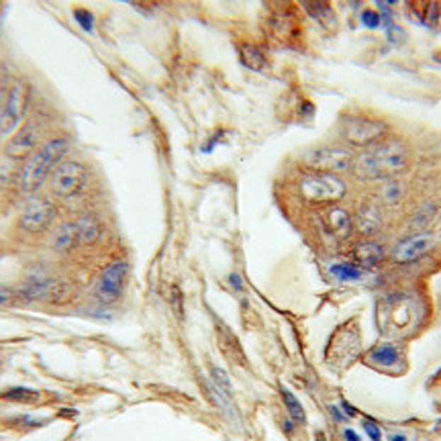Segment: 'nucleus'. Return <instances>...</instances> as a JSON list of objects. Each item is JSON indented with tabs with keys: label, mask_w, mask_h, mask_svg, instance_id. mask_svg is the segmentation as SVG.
I'll use <instances>...</instances> for the list:
<instances>
[{
	"label": "nucleus",
	"mask_w": 441,
	"mask_h": 441,
	"mask_svg": "<svg viewBox=\"0 0 441 441\" xmlns=\"http://www.w3.org/2000/svg\"><path fill=\"white\" fill-rule=\"evenodd\" d=\"M76 225L80 233V249L94 247L105 233V225L94 211H84L80 217H76Z\"/></svg>",
	"instance_id": "obj_13"
},
{
	"label": "nucleus",
	"mask_w": 441,
	"mask_h": 441,
	"mask_svg": "<svg viewBox=\"0 0 441 441\" xmlns=\"http://www.w3.org/2000/svg\"><path fill=\"white\" fill-rule=\"evenodd\" d=\"M47 129H50V117L33 108L31 115L27 117V121L21 125L4 143L6 158L15 159V161H25L37 147H41L52 137Z\"/></svg>",
	"instance_id": "obj_4"
},
{
	"label": "nucleus",
	"mask_w": 441,
	"mask_h": 441,
	"mask_svg": "<svg viewBox=\"0 0 441 441\" xmlns=\"http://www.w3.org/2000/svg\"><path fill=\"white\" fill-rule=\"evenodd\" d=\"M380 195L386 205H396L405 196V184L401 180H386L380 188Z\"/></svg>",
	"instance_id": "obj_19"
},
{
	"label": "nucleus",
	"mask_w": 441,
	"mask_h": 441,
	"mask_svg": "<svg viewBox=\"0 0 441 441\" xmlns=\"http://www.w3.org/2000/svg\"><path fill=\"white\" fill-rule=\"evenodd\" d=\"M433 246V237L427 235V233H419V235H413V237H406L403 239L396 249L392 251V260L399 262V264H408V262H415L419 260L421 256H425Z\"/></svg>",
	"instance_id": "obj_12"
},
{
	"label": "nucleus",
	"mask_w": 441,
	"mask_h": 441,
	"mask_svg": "<svg viewBox=\"0 0 441 441\" xmlns=\"http://www.w3.org/2000/svg\"><path fill=\"white\" fill-rule=\"evenodd\" d=\"M331 274L339 278V280H348V282H352V280H360L362 278V272L352 264H336L331 265Z\"/></svg>",
	"instance_id": "obj_23"
},
{
	"label": "nucleus",
	"mask_w": 441,
	"mask_h": 441,
	"mask_svg": "<svg viewBox=\"0 0 441 441\" xmlns=\"http://www.w3.org/2000/svg\"><path fill=\"white\" fill-rule=\"evenodd\" d=\"M362 25L364 27H368V29H378L380 25H382V17H380V13H374V11H364L362 13Z\"/></svg>",
	"instance_id": "obj_26"
},
{
	"label": "nucleus",
	"mask_w": 441,
	"mask_h": 441,
	"mask_svg": "<svg viewBox=\"0 0 441 441\" xmlns=\"http://www.w3.org/2000/svg\"><path fill=\"white\" fill-rule=\"evenodd\" d=\"M435 212H437V209H435L433 205H427V207H423L421 211L415 214V219H413V227H415L417 231L427 229V227L433 223V219H435Z\"/></svg>",
	"instance_id": "obj_24"
},
{
	"label": "nucleus",
	"mask_w": 441,
	"mask_h": 441,
	"mask_svg": "<svg viewBox=\"0 0 441 441\" xmlns=\"http://www.w3.org/2000/svg\"><path fill=\"white\" fill-rule=\"evenodd\" d=\"M127 282H129V264L125 260H113L98 272L92 286V297L96 302L110 307L123 299Z\"/></svg>",
	"instance_id": "obj_7"
},
{
	"label": "nucleus",
	"mask_w": 441,
	"mask_h": 441,
	"mask_svg": "<svg viewBox=\"0 0 441 441\" xmlns=\"http://www.w3.org/2000/svg\"><path fill=\"white\" fill-rule=\"evenodd\" d=\"M59 207L50 195L29 196L18 212L17 229L27 237L50 235L57 223Z\"/></svg>",
	"instance_id": "obj_6"
},
{
	"label": "nucleus",
	"mask_w": 441,
	"mask_h": 441,
	"mask_svg": "<svg viewBox=\"0 0 441 441\" xmlns=\"http://www.w3.org/2000/svg\"><path fill=\"white\" fill-rule=\"evenodd\" d=\"M71 137L66 133L52 135L41 147L18 164L17 174H15V184L18 193L29 196L39 195V190L47 184V180L53 174V170L70 156Z\"/></svg>",
	"instance_id": "obj_1"
},
{
	"label": "nucleus",
	"mask_w": 441,
	"mask_h": 441,
	"mask_svg": "<svg viewBox=\"0 0 441 441\" xmlns=\"http://www.w3.org/2000/svg\"><path fill=\"white\" fill-rule=\"evenodd\" d=\"M2 399L4 401H13V403H37L39 401V392L31 389H11L6 392H2Z\"/></svg>",
	"instance_id": "obj_21"
},
{
	"label": "nucleus",
	"mask_w": 441,
	"mask_h": 441,
	"mask_svg": "<svg viewBox=\"0 0 441 441\" xmlns=\"http://www.w3.org/2000/svg\"><path fill=\"white\" fill-rule=\"evenodd\" d=\"M33 84L27 78H13L0 103V135L11 137L33 110Z\"/></svg>",
	"instance_id": "obj_2"
},
{
	"label": "nucleus",
	"mask_w": 441,
	"mask_h": 441,
	"mask_svg": "<svg viewBox=\"0 0 441 441\" xmlns=\"http://www.w3.org/2000/svg\"><path fill=\"white\" fill-rule=\"evenodd\" d=\"M353 225H355V229L360 231L362 235L376 233V231L380 229V225H382V217H380L378 207L374 202L362 205L357 209V212H355V217H353Z\"/></svg>",
	"instance_id": "obj_14"
},
{
	"label": "nucleus",
	"mask_w": 441,
	"mask_h": 441,
	"mask_svg": "<svg viewBox=\"0 0 441 441\" xmlns=\"http://www.w3.org/2000/svg\"><path fill=\"white\" fill-rule=\"evenodd\" d=\"M368 360L380 368H394L403 360V350L399 345H378L368 353Z\"/></svg>",
	"instance_id": "obj_15"
},
{
	"label": "nucleus",
	"mask_w": 441,
	"mask_h": 441,
	"mask_svg": "<svg viewBox=\"0 0 441 441\" xmlns=\"http://www.w3.org/2000/svg\"><path fill=\"white\" fill-rule=\"evenodd\" d=\"M76 21L82 25V29L86 31V33H90L92 31V27H94V17H92V13H88V11H84V8H76Z\"/></svg>",
	"instance_id": "obj_27"
},
{
	"label": "nucleus",
	"mask_w": 441,
	"mask_h": 441,
	"mask_svg": "<svg viewBox=\"0 0 441 441\" xmlns=\"http://www.w3.org/2000/svg\"><path fill=\"white\" fill-rule=\"evenodd\" d=\"M408 164V151L401 142H389L372 145L370 149L355 159L353 168L360 176L376 178L396 174Z\"/></svg>",
	"instance_id": "obj_3"
},
{
	"label": "nucleus",
	"mask_w": 441,
	"mask_h": 441,
	"mask_svg": "<svg viewBox=\"0 0 441 441\" xmlns=\"http://www.w3.org/2000/svg\"><path fill=\"white\" fill-rule=\"evenodd\" d=\"M364 429H366V433L370 435L372 441L382 440V435H380V429H378V427H376L374 423H370V421H366V423H364Z\"/></svg>",
	"instance_id": "obj_28"
},
{
	"label": "nucleus",
	"mask_w": 441,
	"mask_h": 441,
	"mask_svg": "<svg viewBox=\"0 0 441 441\" xmlns=\"http://www.w3.org/2000/svg\"><path fill=\"white\" fill-rule=\"evenodd\" d=\"M282 401L286 408H288V413H290V417L297 421V423H304L307 421V415H304V408L302 405L299 403V399L290 392V390L282 389Z\"/></svg>",
	"instance_id": "obj_20"
},
{
	"label": "nucleus",
	"mask_w": 441,
	"mask_h": 441,
	"mask_svg": "<svg viewBox=\"0 0 441 441\" xmlns=\"http://www.w3.org/2000/svg\"><path fill=\"white\" fill-rule=\"evenodd\" d=\"M17 290H13L11 286H6V284L0 282V309L2 307H11V304H15V300H17Z\"/></svg>",
	"instance_id": "obj_25"
},
{
	"label": "nucleus",
	"mask_w": 441,
	"mask_h": 441,
	"mask_svg": "<svg viewBox=\"0 0 441 441\" xmlns=\"http://www.w3.org/2000/svg\"><path fill=\"white\" fill-rule=\"evenodd\" d=\"M325 219H327V225L329 229L336 233L337 237H350L353 227V219L350 217V212L345 209H339V207H331L329 211L325 212Z\"/></svg>",
	"instance_id": "obj_16"
},
{
	"label": "nucleus",
	"mask_w": 441,
	"mask_h": 441,
	"mask_svg": "<svg viewBox=\"0 0 441 441\" xmlns=\"http://www.w3.org/2000/svg\"><path fill=\"white\" fill-rule=\"evenodd\" d=\"M211 378H212L214 389L219 390L223 396L231 399V394H233V386H231V380H229V376H227V372L223 370V368H212Z\"/></svg>",
	"instance_id": "obj_22"
},
{
	"label": "nucleus",
	"mask_w": 441,
	"mask_h": 441,
	"mask_svg": "<svg viewBox=\"0 0 441 441\" xmlns=\"http://www.w3.org/2000/svg\"><path fill=\"white\" fill-rule=\"evenodd\" d=\"M339 135L352 145L370 147L386 135V125L378 121V119L364 117V115H350V117L341 119Z\"/></svg>",
	"instance_id": "obj_8"
},
{
	"label": "nucleus",
	"mask_w": 441,
	"mask_h": 441,
	"mask_svg": "<svg viewBox=\"0 0 441 441\" xmlns=\"http://www.w3.org/2000/svg\"><path fill=\"white\" fill-rule=\"evenodd\" d=\"M90 182V166L84 159L68 158L64 159L47 180V195L52 196L55 202L71 200L76 196L84 193V188Z\"/></svg>",
	"instance_id": "obj_5"
},
{
	"label": "nucleus",
	"mask_w": 441,
	"mask_h": 441,
	"mask_svg": "<svg viewBox=\"0 0 441 441\" xmlns=\"http://www.w3.org/2000/svg\"><path fill=\"white\" fill-rule=\"evenodd\" d=\"M241 59H244V64H246L247 68H251V70H262L268 64L264 52L260 47H256V45H244L241 47Z\"/></svg>",
	"instance_id": "obj_18"
},
{
	"label": "nucleus",
	"mask_w": 441,
	"mask_h": 441,
	"mask_svg": "<svg viewBox=\"0 0 441 441\" xmlns=\"http://www.w3.org/2000/svg\"><path fill=\"white\" fill-rule=\"evenodd\" d=\"M355 164V158L350 149L337 147V145H327V147H317L304 156V166L311 172H321V174H343L350 172Z\"/></svg>",
	"instance_id": "obj_10"
},
{
	"label": "nucleus",
	"mask_w": 441,
	"mask_h": 441,
	"mask_svg": "<svg viewBox=\"0 0 441 441\" xmlns=\"http://www.w3.org/2000/svg\"><path fill=\"white\" fill-rule=\"evenodd\" d=\"M353 256L357 262L366 265H376L384 260V246L382 244H376V241H360L355 249H353Z\"/></svg>",
	"instance_id": "obj_17"
},
{
	"label": "nucleus",
	"mask_w": 441,
	"mask_h": 441,
	"mask_svg": "<svg viewBox=\"0 0 441 441\" xmlns=\"http://www.w3.org/2000/svg\"><path fill=\"white\" fill-rule=\"evenodd\" d=\"M345 440L348 441H362L360 437H357V435H355V433H353L352 429H345Z\"/></svg>",
	"instance_id": "obj_29"
},
{
	"label": "nucleus",
	"mask_w": 441,
	"mask_h": 441,
	"mask_svg": "<svg viewBox=\"0 0 441 441\" xmlns=\"http://www.w3.org/2000/svg\"><path fill=\"white\" fill-rule=\"evenodd\" d=\"M50 249L57 256H71L80 249V233L76 219L57 223L50 233Z\"/></svg>",
	"instance_id": "obj_11"
},
{
	"label": "nucleus",
	"mask_w": 441,
	"mask_h": 441,
	"mask_svg": "<svg viewBox=\"0 0 441 441\" xmlns=\"http://www.w3.org/2000/svg\"><path fill=\"white\" fill-rule=\"evenodd\" d=\"M390 441H406V437L405 435H392V437H390Z\"/></svg>",
	"instance_id": "obj_30"
},
{
	"label": "nucleus",
	"mask_w": 441,
	"mask_h": 441,
	"mask_svg": "<svg viewBox=\"0 0 441 441\" xmlns=\"http://www.w3.org/2000/svg\"><path fill=\"white\" fill-rule=\"evenodd\" d=\"M299 190L309 202H337L345 195V184L336 174L309 172L300 178Z\"/></svg>",
	"instance_id": "obj_9"
}]
</instances>
